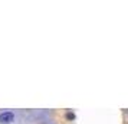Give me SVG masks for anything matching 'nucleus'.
I'll use <instances>...</instances> for the list:
<instances>
[{
  "mask_svg": "<svg viewBox=\"0 0 128 124\" xmlns=\"http://www.w3.org/2000/svg\"><path fill=\"white\" fill-rule=\"evenodd\" d=\"M14 121V114L12 111H4L0 114V124H10Z\"/></svg>",
  "mask_w": 128,
  "mask_h": 124,
  "instance_id": "obj_1",
  "label": "nucleus"
},
{
  "mask_svg": "<svg viewBox=\"0 0 128 124\" xmlns=\"http://www.w3.org/2000/svg\"><path fill=\"white\" fill-rule=\"evenodd\" d=\"M68 118H72V120H74V118H75V115H74V114H70V112H69V114H68Z\"/></svg>",
  "mask_w": 128,
  "mask_h": 124,
  "instance_id": "obj_2",
  "label": "nucleus"
}]
</instances>
